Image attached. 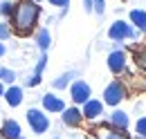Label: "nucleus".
<instances>
[{
  "mask_svg": "<svg viewBox=\"0 0 146 139\" xmlns=\"http://www.w3.org/2000/svg\"><path fill=\"white\" fill-rule=\"evenodd\" d=\"M38 14H40V7L32 0H20L14 9V27L18 29L20 34H27L32 32V27L36 25Z\"/></svg>",
  "mask_w": 146,
  "mask_h": 139,
  "instance_id": "obj_1",
  "label": "nucleus"
},
{
  "mask_svg": "<svg viewBox=\"0 0 146 139\" xmlns=\"http://www.w3.org/2000/svg\"><path fill=\"white\" fill-rule=\"evenodd\" d=\"M27 123H29L32 132L43 135V132H47V128H50V117H47L43 110H38V108H29V110H27Z\"/></svg>",
  "mask_w": 146,
  "mask_h": 139,
  "instance_id": "obj_2",
  "label": "nucleus"
},
{
  "mask_svg": "<svg viewBox=\"0 0 146 139\" xmlns=\"http://www.w3.org/2000/svg\"><path fill=\"white\" fill-rule=\"evenodd\" d=\"M126 99V87L121 81H112L106 90H104V103L108 105H119Z\"/></svg>",
  "mask_w": 146,
  "mask_h": 139,
  "instance_id": "obj_3",
  "label": "nucleus"
},
{
  "mask_svg": "<svg viewBox=\"0 0 146 139\" xmlns=\"http://www.w3.org/2000/svg\"><path fill=\"white\" fill-rule=\"evenodd\" d=\"M108 36L112 38V40H124V38H135V29L128 25V23H124V20H115L112 25H110L108 29Z\"/></svg>",
  "mask_w": 146,
  "mask_h": 139,
  "instance_id": "obj_4",
  "label": "nucleus"
},
{
  "mask_svg": "<svg viewBox=\"0 0 146 139\" xmlns=\"http://www.w3.org/2000/svg\"><path fill=\"white\" fill-rule=\"evenodd\" d=\"M90 85L86 83V81H74L72 87H70V97H72L74 103H86V101H90Z\"/></svg>",
  "mask_w": 146,
  "mask_h": 139,
  "instance_id": "obj_5",
  "label": "nucleus"
},
{
  "mask_svg": "<svg viewBox=\"0 0 146 139\" xmlns=\"http://www.w3.org/2000/svg\"><path fill=\"white\" fill-rule=\"evenodd\" d=\"M81 115H83V119H99V117L104 115V103L97 101V99H90V101L83 103Z\"/></svg>",
  "mask_w": 146,
  "mask_h": 139,
  "instance_id": "obj_6",
  "label": "nucleus"
},
{
  "mask_svg": "<svg viewBox=\"0 0 146 139\" xmlns=\"http://www.w3.org/2000/svg\"><path fill=\"white\" fill-rule=\"evenodd\" d=\"M108 68H110V72H115V74L124 72V70H126V54L121 52V50L110 52V56H108Z\"/></svg>",
  "mask_w": 146,
  "mask_h": 139,
  "instance_id": "obj_7",
  "label": "nucleus"
},
{
  "mask_svg": "<svg viewBox=\"0 0 146 139\" xmlns=\"http://www.w3.org/2000/svg\"><path fill=\"white\" fill-rule=\"evenodd\" d=\"M0 137L2 139H20L23 132H20V123L16 119H7L2 123V130H0Z\"/></svg>",
  "mask_w": 146,
  "mask_h": 139,
  "instance_id": "obj_8",
  "label": "nucleus"
},
{
  "mask_svg": "<svg viewBox=\"0 0 146 139\" xmlns=\"http://www.w3.org/2000/svg\"><path fill=\"white\" fill-rule=\"evenodd\" d=\"M61 119H63V123H65L68 128H76L79 123L83 121V115H81L79 108H65V110L61 112Z\"/></svg>",
  "mask_w": 146,
  "mask_h": 139,
  "instance_id": "obj_9",
  "label": "nucleus"
},
{
  "mask_svg": "<svg viewBox=\"0 0 146 139\" xmlns=\"http://www.w3.org/2000/svg\"><path fill=\"white\" fill-rule=\"evenodd\" d=\"M43 108H45L47 112H63V110H65V103H63L61 97L47 92V94H43Z\"/></svg>",
  "mask_w": 146,
  "mask_h": 139,
  "instance_id": "obj_10",
  "label": "nucleus"
},
{
  "mask_svg": "<svg viewBox=\"0 0 146 139\" xmlns=\"http://www.w3.org/2000/svg\"><path fill=\"white\" fill-rule=\"evenodd\" d=\"M110 126H112V130H126L128 128V115L124 110H115L112 115H110Z\"/></svg>",
  "mask_w": 146,
  "mask_h": 139,
  "instance_id": "obj_11",
  "label": "nucleus"
},
{
  "mask_svg": "<svg viewBox=\"0 0 146 139\" xmlns=\"http://www.w3.org/2000/svg\"><path fill=\"white\" fill-rule=\"evenodd\" d=\"M5 99H7V103L11 105V108H16V105L23 103V87L18 85H11L9 90H5V94H2Z\"/></svg>",
  "mask_w": 146,
  "mask_h": 139,
  "instance_id": "obj_12",
  "label": "nucleus"
},
{
  "mask_svg": "<svg viewBox=\"0 0 146 139\" xmlns=\"http://www.w3.org/2000/svg\"><path fill=\"white\" fill-rule=\"evenodd\" d=\"M74 76H76V72H65V74H61L58 79H54V81H52V85H54L56 90H63V87L70 85V81H72Z\"/></svg>",
  "mask_w": 146,
  "mask_h": 139,
  "instance_id": "obj_13",
  "label": "nucleus"
},
{
  "mask_svg": "<svg viewBox=\"0 0 146 139\" xmlns=\"http://www.w3.org/2000/svg\"><path fill=\"white\" fill-rule=\"evenodd\" d=\"M36 43H38V47L45 52L47 47H50V43H52V36H50V29H38V34H36Z\"/></svg>",
  "mask_w": 146,
  "mask_h": 139,
  "instance_id": "obj_14",
  "label": "nucleus"
},
{
  "mask_svg": "<svg viewBox=\"0 0 146 139\" xmlns=\"http://www.w3.org/2000/svg\"><path fill=\"white\" fill-rule=\"evenodd\" d=\"M130 20H133V25H137L139 29H146V11L133 9V11H130Z\"/></svg>",
  "mask_w": 146,
  "mask_h": 139,
  "instance_id": "obj_15",
  "label": "nucleus"
},
{
  "mask_svg": "<svg viewBox=\"0 0 146 139\" xmlns=\"http://www.w3.org/2000/svg\"><path fill=\"white\" fill-rule=\"evenodd\" d=\"M16 81V72L9 68H0V83H14Z\"/></svg>",
  "mask_w": 146,
  "mask_h": 139,
  "instance_id": "obj_16",
  "label": "nucleus"
},
{
  "mask_svg": "<svg viewBox=\"0 0 146 139\" xmlns=\"http://www.w3.org/2000/svg\"><path fill=\"white\" fill-rule=\"evenodd\" d=\"M101 139H130V137L121 130H106V132H101Z\"/></svg>",
  "mask_w": 146,
  "mask_h": 139,
  "instance_id": "obj_17",
  "label": "nucleus"
},
{
  "mask_svg": "<svg viewBox=\"0 0 146 139\" xmlns=\"http://www.w3.org/2000/svg\"><path fill=\"white\" fill-rule=\"evenodd\" d=\"M135 132H137L139 137H146V117L137 119V123H135Z\"/></svg>",
  "mask_w": 146,
  "mask_h": 139,
  "instance_id": "obj_18",
  "label": "nucleus"
},
{
  "mask_svg": "<svg viewBox=\"0 0 146 139\" xmlns=\"http://www.w3.org/2000/svg\"><path fill=\"white\" fill-rule=\"evenodd\" d=\"M92 11H97L99 16H104V11H106V5H104V0H92Z\"/></svg>",
  "mask_w": 146,
  "mask_h": 139,
  "instance_id": "obj_19",
  "label": "nucleus"
},
{
  "mask_svg": "<svg viewBox=\"0 0 146 139\" xmlns=\"http://www.w3.org/2000/svg\"><path fill=\"white\" fill-rule=\"evenodd\" d=\"M45 65H47V56H45V52H43V56L38 58V63H36V70H34V74H38V76H40V72L45 70Z\"/></svg>",
  "mask_w": 146,
  "mask_h": 139,
  "instance_id": "obj_20",
  "label": "nucleus"
},
{
  "mask_svg": "<svg viewBox=\"0 0 146 139\" xmlns=\"http://www.w3.org/2000/svg\"><path fill=\"white\" fill-rule=\"evenodd\" d=\"M9 36H11L9 25H7V23H0V40H5V38H9Z\"/></svg>",
  "mask_w": 146,
  "mask_h": 139,
  "instance_id": "obj_21",
  "label": "nucleus"
},
{
  "mask_svg": "<svg viewBox=\"0 0 146 139\" xmlns=\"http://www.w3.org/2000/svg\"><path fill=\"white\" fill-rule=\"evenodd\" d=\"M38 83H40V76H38V74H32V76L25 81V85H27V87H36Z\"/></svg>",
  "mask_w": 146,
  "mask_h": 139,
  "instance_id": "obj_22",
  "label": "nucleus"
},
{
  "mask_svg": "<svg viewBox=\"0 0 146 139\" xmlns=\"http://www.w3.org/2000/svg\"><path fill=\"white\" fill-rule=\"evenodd\" d=\"M135 58H137V65L146 70V50H142V52H137V56H135Z\"/></svg>",
  "mask_w": 146,
  "mask_h": 139,
  "instance_id": "obj_23",
  "label": "nucleus"
},
{
  "mask_svg": "<svg viewBox=\"0 0 146 139\" xmlns=\"http://www.w3.org/2000/svg\"><path fill=\"white\" fill-rule=\"evenodd\" d=\"M11 7H14V5H11L9 0H5V2H0V14H11Z\"/></svg>",
  "mask_w": 146,
  "mask_h": 139,
  "instance_id": "obj_24",
  "label": "nucleus"
},
{
  "mask_svg": "<svg viewBox=\"0 0 146 139\" xmlns=\"http://www.w3.org/2000/svg\"><path fill=\"white\" fill-rule=\"evenodd\" d=\"M54 7H63V9H68V5H70V0H50Z\"/></svg>",
  "mask_w": 146,
  "mask_h": 139,
  "instance_id": "obj_25",
  "label": "nucleus"
},
{
  "mask_svg": "<svg viewBox=\"0 0 146 139\" xmlns=\"http://www.w3.org/2000/svg\"><path fill=\"white\" fill-rule=\"evenodd\" d=\"M83 7H86V11H92V0H83Z\"/></svg>",
  "mask_w": 146,
  "mask_h": 139,
  "instance_id": "obj_26",
  "label": "nucleus"
},
{
  "mask_svg": "<svg viewBox=\"0 0 146 139\" xmlns=\"http://www.w3.org/2000/svg\"><path fill=\"white\" fill-rule=\"evenodd\" d=\"M7 52V50H5V45H2V43H0V56H2V54Z\"/></svg>",
  "mask_w": 146,
  "mask_h": 139,
  "instance_id": "obj_27",
  "label": "nucleus"
},
{
  "mask_svg": "<svg viewBox=\"0 0 146 139\" xmlns=\"http://www.w3.org/2000/svg\"><path fill=\"white\" fill-rule=\"evenodd\" d=\"M2 94H5V87H2V83H0V97H2Z\"/></svg>",
  "mask_w": 146,
  "mask_h": 139,
  "instance_id": "obj_28",
  "label": "nucleus"
},
{
  "mask_svg": "<svg viewBox=\"0 0 146 139\" xmlns=\"http://www.w3.org/2000/svg\"><path fill=\"white\" fill-rule=\"evenodd\" d=\"M135 139H146V137H139V135H135Z\"/></svg>",
  "mask_w": 146,
  "mask_h": 139,
  "instance_id": "obj_29",
  "label": "nucleus"
},
{
  "mask_svg": "<svg viewBox=\"0 0 146 139\" xmlns=\"http://www.w3.org/2000/svg\"><path fill=\"white\" fill-rule=\"evenodd\" d=\"M32 2H36V5H38V2H40V0H32Z\"/></svg>",
  "mask_w": 146,
  "mask_h": 139,
  "instance_id": "obj_30",
  "label": "nucleus"
},
{
  "mask_svg": "<svg viewBox=\"0 0 146 139\" xmlns=\"http://www.w3.org/2000/svg\"><path fill=\"white\" fill-rule=\"evenodd\" d=\"M54 139H61V137H54Z\"/></svg>",
  "mask_w": 146,
  "mask_h": 139,
  "instance_id": "obj_31",
  "label": "nucleus"
},
{
  "mask_svg": "<svg viewBox=\"0 0 146 139\" xmlns=\"http://www.w3.org/2000/svg\"><path fill=\"white\" fill-rule=\"evenodd\" d=\"M0 139H2V137H0Z\"/></svg>",
  "mask_w": 146,
  "mask_h": 139,
  "instance_id": "obj_32",
  "label": "nucleus"
}]
</instances>
